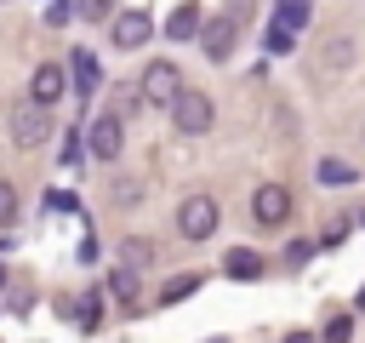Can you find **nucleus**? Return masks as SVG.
<instances>
[{"instance_id":"obj_1","label":"nucleus","mask_w":365,"mask_h":343,"mask_svg":"<svg viewBox=\"0 0 365 343\" xmlns=\"http://www.w3.org/2000/svg\"><path fill=\"white\" fill-rule=\"evenodd\" d=\"M165 109H171V126H177L182 137H200V131L217 126V103H211L205 91H177Z\"/></svg>"},{"instance_id":"obj_2","label":"nucleus","mask_w":365,"mask_h":343,"mask_svg":"<svg viewBox=\"0 0 365 343\" xmlns=\"http://www.w3.org/2000/svg\"><path fill=\"white\" fill-rule=\"evenodd\" d=\"M46 137H51V109L29 97V103L11 114V143H17V149H40Z\"/></svg>"},{"instance_id":"obj_3","label":"nucleus","mask_w":365,"mask_h":343,"mask_svg":"<svg viewBox=\"0 0 365 343\" xmlns=\"http://www.w3.org/2000/svg\"><path fill=\"white\" fill-rule=\"evenodd\" d=\"M177 91H182L177 63H148V69H143V80H137V97H143V103H154V109H165Z\"/></svg>"},{"instance_id":"obj_4","label":"nucleus","mask_w":365,"mask_h":343,"mask_svg":"<svg viewBox=\"0 0 365 343\" xmlns=\"http://www.w3.org/2000/svg\"><path fill=\"white\" fill-rule=\"evenodd\" d=\"M217 217H222V212H217L211 194H188V200L177 206V229H182L188 240H205V234L217 229Z\"/></svg>"},{"instance_id":"obj_5","label":"nucleus","mask_w":365,"mask_h":343,"mask_svg":"<svg viewBox=\"0 0 365 343\" xmlns=\"http://www.w3.org/2000/svg\"><path fill=\"white\" fill-rule=\"evenodd\" d=\"M251 217H257L262 229H279V223L291 217V189H285V183H262V189L251 194Z\"/></svg>"},{"instance_id":"obj_6","label":"nucleus","mask_w":365,"mask_h":343,"mask_svg":"<svg viewBox=\"0 0 365 343\" xmlns=\"http://www.w3.org/2000/svg\"><path fill=\"white\" fill-rule=\"evenodd\" d=\"M148 34H154V17H148V11H120V17L108 23L114 51H137V46H148Z\"/></svg>"},{"instance_id":"obj_7","label":"nucleus","mask_w":365,"mask_h":343,"mask_svg":"<svg viewBox=\"0 0 365 343\" xmlns=\"http://www.w3.org/2000/svg\"><path fill=\"white\" fill-rule=\"evenodd\" d=\"M120 143H125V120H120V114L91 120V131H86V154H91V160H114Z\"/></svg>"},{"instance_id":"obj_8","label":"nucleus","mask_w":365,"mask_h":343,"mask_svg":"<svg viewBox=\"0 0 365 343\" xmlns=\"http://www.w3.org/2000/svg\"><path fill=\"white\" fill-rule=\"evenodd\" d=\"M234 40H240V23H234V17H211L205 34H200L205 63H228V57H234Z\"/></svg>"},{"instance_id":"obj_9","label":"nucleus","mask_w":365,"mask_h":343,"mask_svg":"<svg viewBox=\"0 0 365 343\" xmlns=\"http://www.w3.org/2000/svg\"><path fill=\"white\" fill-rule=\"evenodd\" d=\"M63 91H68V74H63V63H40V69H34V80H29V97L51 109Z\"/></svg>"},{"instance_id":"obj_10","label":"nucleus","mask_w":365,"mask_h":343,"mask_svg":"<svg viewBox=\"0 0 365 343\" xmlns=\"http://www.w3.org/2000/svg\"><path fill=\"white\" fill-rule=\"evenodd\" d=\"M165 34H171V40H194V34H200V6L182 0V6L165 17Z\"/></svg>"},{"instance_id":"obj_11","label":"nucleus","mask_w":365,"mask_h":343,"mask_svg":"<svg viewBox=\"0 0 365 343\" xmlns=\"http://www.w3.org/2000/svg\"><path fill=\"white\" fill-rule=\"evenodd\" d=\"M222 269H228V274H234V280H257V274H262V257H257V252H251V246H234V252H228V263H222Z\"/></svg>"},{"instance_id":"obj_12","label":"nucleus","mask_w":365,"mask_h":343,"mask_svg":"<svg viewBox=\"0 0 365 343\" xmlns=\"http://www.w3.org/2000/svg\"><path fill=\"white\" fill-rule=\"evenodd\" d=\"M308 17H314L308 0H279V17H274V23H279L285 34H297V29H308Z\"/></svg>"},{"instance_id":"obj_13","label":"nucleus","mask_w":365,"mask_h":343,"mask_svg":"<svg viewBox=\"0 0 365 343\" xmlns=\"http://www.w3.org/2000/svg\"><path fill=\"white\" fill-rule=\"evenodd\" d=\"M120 246H125V269H148V263H154V246H148L143 234H131V240H120Z\"/></svg>"},{"instance_id":"obj_14","label":"nucleus","mask_w":365,"mask_h":343,"mask_svg":"<svg viewBox=\"0 0 365 343\" xmlns=\"http://www.w3.org/2000/svg\"><path fill=\"white\" fill-rule=\"evenodd\" d=\"M108 292H114L120 303H137V269H114V274H108Z\"/></svg>"},{"instance_id":"obj_15","label":"nucleus","mask_w":365,"mask_h":343,"mask_svg":"<svg viewBox=\"0 0 365 343\" xmlns=\"http://www.w3.org/2000/svg\"><path fill=\"white\" fill-rule=\"evenodd\" d=\"M74 17H80V6H74V0H51V6H46V23H51V29H68Z\"/></svg>"},{"instance_id":"obj_16","label":"nucleus","mask_w":365,"mask_h":343,"mask_svg":"<svg viewBox=\"0 0 365 343\" xmlns=\"http://www.w3.org/2000/svg\"><path fill=\"white\" fill-rule=\"evenodd\" d=\"M74 80H80V91L97 86V63H91V51H74Z\"/></svg>"},{"instance_id":"obj_17","label":"nucleus","mask_w":365,"mask_h":343,"mask_svg":"<svg viewBox=\"0 0 365 343\" xmlns=\"http://www.w3.org/2000/svg\"><path fill=\"white\" fill-rule=\"evenodd\" d=\"M319 183H354V166L348 160H319Z\"/></svg>"},{"instance_id":"obj_18","label":"nucleus","mask_w":365,"mask_h":343,"mask_svg":"<svg viewBox=\"0 0 365 343\" xmlns=\"http://www.w3.org/2000/svg\"><path fill=\"white\" fill-rule=\"evenodd\" d=\"M11 223H17V189L0 183V229H11Z\"/></svg>"},{"instance_id":"obj_19","label":"nucleus","mask_w":365,"mask_h":343,"mask_svg":"<svg viewBox=\"0 0 365 343\" xmlns=\"http://www.w3.org/2000/svg\"><path fill=\"white\" fill-rule=\"evenodd\" d=\"M354 337V320L348 314H331V326H325V343H348Z\"/></svg>"},{"instance_id":"obj_20","label":"nucleus","mask_w":365,"mask_h":343,"mask_svg":"<svg viewBox=\"0 0 365 343\" xmlns=\"http://www.w3.org/2000/svg\"><path fill=\"white\" fill-rule=\"evenodd\" d=\"M348 51H354L348 40H331V46H325V69H348Z\"/></svg>"},{"instance_id":"obj_21","label":"nucleus","mask_w":365,"mask_h":343,"mask_svg":"<svg viewBox=\"0 0 365 343\" xmlns=\"http://www.w3.org/2000/svg\"><path fill=\"white\" fill-rule=\"evenodd\" d=\"M194 286H200V280H194V274H182V280H171V286H165L160 297H165V303H182V297H188Z\"/></svg>"},{"instance_id":"obj_22","label":"nucleus","mask_w":365,"mask_h":343,"mask_svg":"<svg viewBox=\"0 0 365 343\" xmlns=\"http://www.w3.org/2000/svg\"><path fill=\"white\" fill-rule=\"evenodd\" d=\"M268 51H291V34H285V29H279V23H274V29H268Z\"/></svg>"},{"instance_id":"obj_23","label":"nucleus","mask_w":365,"mask_h":343,"mask_svg":"<svg viewBox=\"0 0 365 343\" xmlns=\"http://www.w3.org/2000/svg\"><path fill=\"white\" fill-rule=\"evenodd\" d=\"M80 149H86V143H80V131H68V137H63V160H80Z\"/></svg>"},{"instance_id":"obj_24","label":"nucleus","mask_w":365,"mask_h":343,"mask_svg":"<svg viewBox=\"0 0 365 343\" xmlns=\"http://www.w3.org/2000/svg\"><path fill=\"white\" fill-rule=\"evenodd\" d=\"M80 326H97V297H80Z\"/></svg>"},{"instance_id":"obj_25","label":"nucleus","mask_w":365,"mask_h":343,"mask_svg":"<svg viewBox=\"0 0 365 343\" xmlns=\"http://www.w3.org/2000/svg\"><path fill=\"white\" fill-rule=\"evenodd\" d=\"M80 11L86 17H108V0H80Z\"/></svg>"},{"instance_id":"obj_26","label":"nucleus","mask_w":365,"mask_h":343,"mask_svg":"<svg viewBox=\"0 0 365 343\" xmlns=\"http://www.w3.org/2000/svg\"><path fill=\"white\" fill-rule=\"evenodd\" d=\"M0 286H6V263H0Z\"/></svg>"},{"instance_id":"obj_27","label":"nucleus","mask_w":365,"mask_h":343,"mask_svg":"<svg viewBox=\"0 0 365 343\" xmlns=\"http://www.w3.org/2000/svg\"><path fill=\"white\" fill-rule=\"evenodd\" d=\"M359 309H365V292H359Z\"/></svg>"},{"instance_id":"obj_28","label":"nucleus","mask_w":365,"mask_h":343,"mask_svg":"<svg viewBox=\"0 0 365 343\" xmlns=\"http://www.w3.org/2000/svg\"><path fill=\"white\" fill-rule=\"evenodd\" d=\"M211 343H222V337H211Z\"/></svg>"}]
</instances>
